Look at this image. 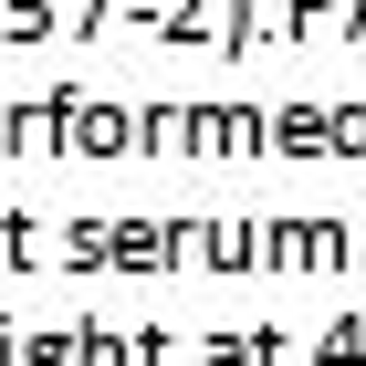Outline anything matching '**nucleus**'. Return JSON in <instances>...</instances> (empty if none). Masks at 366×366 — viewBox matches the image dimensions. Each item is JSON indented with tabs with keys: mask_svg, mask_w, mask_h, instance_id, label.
Here are the masks:
<instances>
[]
</instances>
